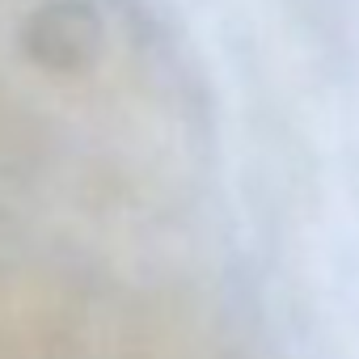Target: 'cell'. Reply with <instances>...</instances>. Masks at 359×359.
Here are the masks:
<instances>
[{
    "mask_svg": "<svg viewBox=\"0 0 359 359\" xmlns=\"http://www.w3.org/2000/svg\"><path fill=\"white\" fill-rule=\"evenodd\" d=\"M26 47L39 64L47 68H76L93 55L97 47V18L93 9L85 5H72V0H64V5H51L43 9L30 30H26Z\"/></svg>",
    "mask_w": 359,
    "mask_h": 359,
    "instance_id": "obj_1",
    "label": "cell"
}]
</instances>
